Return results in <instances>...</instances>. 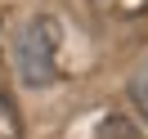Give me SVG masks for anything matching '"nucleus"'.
I'll return each instance as SVG.
<instances>
[{
    "label": "nucleus",
    "instance_id": "f257e3e1",
    "mask_svg": "<svg viewBox=\"0 0 148 139\" xmlns=\"http://www.w3.org/2000/svg\"><path fill=\"white\" fill-rule=\"evenodd\" d=\"M14 67L27 85H49L58 76V23L54 18H32L14 45Z\"/></svg>",
    "mask_w": 148,
    "mask_h": 139
},
{
    "label": "nucleus",
    "instance_id": "7ed1b4c3",
    "mask_svg": "<svg viewBox=\"0 0 148 139\" xmlns=\"http://www.w3.org/2000/svg\"><path fill=\"white\" fill-rule=\"evenodd\" d=\"M90 139H139V130L130 126L126 117H103V121H99V130H94Z\"/></svg>",
    "mask_w": 148,
    "mask_h": 139
},
{
    "label": "nucleus",
    "instance_id": "f03ea898",
    "mask_svg": "<svg viewBox=\"0 0 148 139\" xmlns=\"http://www.w3.org/2000/svg\"><path fill=\"white\" fill-rule=\"evenodd\" d=\"M0 139H23V121H18V108H14V99H9L5 72H0Z\"/></svg>",
    "mask_w": 148,
    "mask_h": 139
},
{
    "label": "nucleus",
    "instance_id": "20e7f679",
    "mask_svg": "<svg viewBox=\"0 0 148 139\" xmlns=\"http://www.w3.org/2000/svg\"><path fill=\"white\" fill-rule=\"evenodd\" d=\"M130 99H135V108L148 117V58L139 63V72L130 76Z\"/></svg>",
    "mask_w": 148,
    "mask_h": 139
}]
</instances>
